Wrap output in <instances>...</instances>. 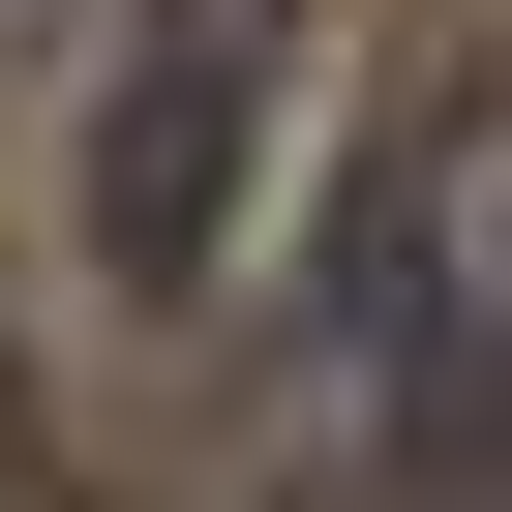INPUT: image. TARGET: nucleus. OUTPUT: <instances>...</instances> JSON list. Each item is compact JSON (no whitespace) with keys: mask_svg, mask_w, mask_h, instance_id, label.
<instances>
[{"mask_svg":"<svg viewBox=\"0 0 512 512\" xmlns=\"http://www.w3.org/2000/svg\"><path fill=\"white\" fill-rule=\"evenodd\" d=\"M272 91H302V0H151V31H121V91H91V272L121 302H211L241 272Z\"/></svg>","mask_w":512,"mask_h":512,"instance_id":"nucleus-1","label":"nucleus"}]
</instances>
